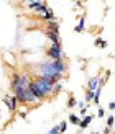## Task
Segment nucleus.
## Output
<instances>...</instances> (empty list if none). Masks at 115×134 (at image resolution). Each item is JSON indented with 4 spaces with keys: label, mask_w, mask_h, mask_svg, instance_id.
<instances>
[{
    "label": "nucleus",
    "mask_w": 115,
    "mask_h": 134,
    "mask_svg": "<svg viewBox=\"0 0 115 134\" xmlns=\"http://www.w3.org/2000/svg\"><path fill=\"white\" fill-rule=\"evenodd\" d=\"M91 134H99V132H91Z\"/></svg>",
    "instance_id": "obj_24"
},
{
    "label": "nucleus",
    "mask_w": 115,
    "mask_h": 134,
    "mask_svg": "<svg viewBox=\"0 0 115 134\" xmlns=\"http://www.w3.org/2000/svg\"><path fill=\"white\" fill-rule=\"evenodd\" d=\"M92 100H94V92L87 90V92H86V102H87V103H91Z\"/></svg>",
    "instance_id": "obj_16"
},
{
    "label": "nucleus",
    "mask_w": 115,
    "mask_h": 134,
    "mask_svg": "<svg viewBox=\"0 0 115 134\" xmlns=\"http://www.w3.org/2000/svg\"><path fill=\"white\" fill-rule=\"evenodd\" d=\"M3 103L7 105V108H8L10 111H17V98L15 97H10V95H5L3 97Z\"/></svg>",
    "instance_id": "obj_5"
},
{
    "label": "nucleus",
    "mask_w": 115,
    "mask_h": 134,
    "mask_svg": "<svg viewBox=\"0 0 115 134\" xmlns=\"http://www.w3.org/2000/svg\"><path fill=\"white\" fill-rule=\"evenodd\" d=\"M61 90H63V83H61V82H56V83H54V87H53L51 95H56V93H59Z\"/></svg>",
    "instance_id": "obj_11"
},
{
    "label": "nucleus",
    "mask_w": 115,
    "mask_h": 134,
    "mask_svg": "<svg viewBox=\"0 0 115 134\" xmlns=\"http://www.w3.org/2000/svg\"><path fill=\"white\" fill-rule=\"evenodd\" d=\"M69 123H72V124L79 126V123H81V118L76 115V113H71V115H69Z\"/></svg>",
    "instance_id": "obj_10"
},
{
    "label": "nucleus",
    "mask_w": 115,
    "mask_h": 134,
    "mask_svg": "<svg viewBox=\"0 0 115 134\" xmlns=\"http://www.w3.org/2000/svg\"><path fill=\"white\" fill-rule=\"evenodd\" d=\"M48 134H59V129H58V126H54V128H51L48 131Z\"/></svg>",
    "instance_id": "obj_19"
},
{
    "label": "nucleus",
    "mask_w": 115,
    "mask_h": 134,
    "mask_svg": "<svg viewBox=\"0 0 115 134\" xmlns=\"http://www.w3.org/2000/svg\"><path fill=\"white\" fill-rule=\"evenodd\" d=\"M76 105H77V102H76V98H74V97H71L69 100H67V108H74Z\"/></svg>",
    "instance_id": "obj_17"
},
{
    "label": "nucleus",
    "mask_w": 115,
    "mask_h": 134,
    "mask_svg": "<svg viewBox=\"0 0 115 134\" xmlns=\"http://www.w3.org/2000/svg\"><path fill=\"white\" fill-rule=\"evenodd\" d=\"M113 108H115V103L110 102V103H109V110H113Z\"/></svg>",
    "instance_id": "obj_23"
},
{
    "label": "nucleus",
    "mask_w": 115,
    "mask_h": 134,
    "mask_svg": "<svg viewBox=\"0 0 115 134\" xmlns=\"http://www.w3.org/2000/svg\"><path fill=\"white\" fill-rule=\"evenodd\" d=\"M28 87H30V79L26 74H15L12 77V82H10L12 92H15L18 88H28Z\"/></svg>",
    "instance_id": "obj_3"
},
{
    "label": "nucleus",
    "mask_w": 115,
    "mask_h": 134,
    "mask_svg": "<svg viewBox=\"0 0 115 134\" xmlns=\"http://www.w3.org/2000/svg\"><path fill=\"white\" fill-rule=\"evenodd\" d=\"M46 54H48L49 61H63L64 52H63V48H61V43H58V44H51L49 49L46 51Z\"/></svg>",
    "instance_id": "obj_4"
},
{
    "label": "nucleus",
    "mask_w": 115,
    "mask_h": 134,
    "mask_svg": "<svg viewBox=\"0 0 115 134\" xmlns=\"http://www.w3.org/2000/svg\"><path fill=\"white\" fill-rule=\"evenodd\" d=\"M112 126H113V116L110 115L109 118H107V129H110Z\"/></svg>",
    "instance_id": "obj_18"
},
{
    "label": "nucleus",
    "mask_w": 115,
    "mask_h": 134,
    "mask_svg": "<svg viewBox=\"0 0 115 134\" xmlns=\"http://www.w3.org/2000/svg\"><path fill=\"white\" fill-rule=\"evenodd\" d=\"M5 61L7 62H8V64H15V56H13V54H10V52H5Z\"/></svg>",
    "instance_id": "obj_13"
},
{
    "label": "nucleus",
    "mask_w": 115,
    "mask_h": 134,
    "mask_svg": "<svg viewBox=\"0 0 115 134\" xmlns=\"http://www.w3.org/2000/svg\"><path fill=\"white\" fill-rule=\"evenodd\" d=\"M26 116H28V115H26V111H22V113H20V118H23V119H26Z\"/></svg>",
    "instance_id": "obj_22"
},
{
    "label": "nucleus",
    "mask_w": 115,
    "mask_h": 134,
    "mask_svg": "<svg viewBox=\"0 0 115 134\" xmlns=\"http://www.w3.org/2000/svg\"><path fill=\"white\" fill-rule=\"evenodd\" d=\"M54 83L56 82L53 79H33L30 80V92L39 102V100H44L48 95H51Z\"/></svg>",
    "instance_id": "obj_2"
},
{
    "label": "nucleus",
    "mask_w": 115,
    "mask_h": 134,
    "mask_svg": "<svg viewBox=\"0 0 115 134\" xmlns=\"http://www.w3.org/2000/svg\"><path fill=\"white\" fill-rule=\"evenodd\" d=\"M96 46H97V48H100V49H105L107 48V41H105V39H102V38H99L97 41H96Z\"/></svg>",
    "instance_id": "obj_12"
},
{
    "label": "nucleus",
    "mask_w": 115,
    "mask_h": 134,
    "mask_svg": "<svg viewBox=\"0 0 115 134\" xmlns=\"http://www.w3.org/2000/svg\"><path fill=\"white\" fill-rule=\"evenodd\" d=\"M100 79H102V77H94V79H91V80H89V83H87V90L96 92V90H97V87H99V83H100Z\"/></svg>",
    "instance_id": "obj_6"
},
{
    "label": "nucleus",
    "mask_w": 115,
    "mask_h": 134,
    "mask_svg": "<svg viewBox=\"0 0 115 134\" xmlns=\"http://www.w3.org/2000/svg\"><path fill=\"white\" fill-rule=\"evenodd\" d=\"M67 70V64L64 61H44L36 67V79H53L54 82H61L63 75Z\"/></svg>",
    "instance_id": "obj_1"
},
{
    "label": "nucleus",
    "mask_w": 115,
    "mask_h": 134,
    "mask_svg": "<svg viewBox=\"0 0 115 134\" xmlns=\"http://www.w3.org/2000/svg\"><path fill=\"white\" fill-rule=\"evenodd\" d=\"M87 110H89L87 106H84V108H81V115H82V116H86V115H87Z\"/></svg>",
    "instance_id": "obj_21"
},
{
    "label": "nucleus",
    "mask_w": 115,
    "mask_h": 134,
    "mask_svg": "<svg viewBox=\"0 0 115 134\" xmlns=\"http://www.w3.org/2000/svg\"><path fill=\"white\" fill-rule=\"evenodd\" d=\"M92 119H94V118H92V115H86L82 119H81V123H79V128H81V129H86L87 126H89V124L92 123Z\"/></svg>",
    "instance_id": "obj_7"
},
{
    "label": "nucleus",
    "mask_w": 115,
    "mask_h": 134,
    "mask_svg": "<svg viewBox=\"0 0 115 134\" xmlns=\"http://www.w3.org/2000/svg\"><path fill=\"white\" fill-rule=\"evenodd\" d=\"M58 129H59V134H63V132H66V129H67V123H66V121H63V123H59V126H58Z\"/></svg>",
    "instance_id": "obj_15"
},
{
    "label": "nucleus",
    "mask_w": 115,
    "mask_h": 134,
    "mask_svg": "<svg viewBox=\"0 0 115 134\" xmlns=\"http://www.w3.org/2000/svg\"><path fill=\"white\" fill-rule=\"evenodd\" d=\"M104 115H105V110L99 108V111H97V116H99V118H104Z\"/></svg>",
    "instance_id": "obj_20"
},
{
    "label": "nucleus",
    "mask_w": 115,
    "mask_h": 134,
    "mask_svg": "<svg viewBox=\"0 0 115 134\" xmlns=\"http://www.w3.org/2000/svg\"><path fill=\"white\" fill-rule=\"evenodd\" d=\"M44 35L48 36V39H51V44H58V43H61V41H59V35H56V33H53V31H48V30H46V31H44Z\"/></svg>",
    "instance_id": "obj_8"
},
{
    "label": "nucleus",
    "mask_w": 115,
    "mask_h": 134,
    "mask_svg": "<svg viewBox=\"0 0 115 134\" xmlns=\"http://www.w3.org/2000/svg\"><path fill=\"white\" fill-rule=\"evenodd\" d=\"M84 28H86V18H84V16H81V18H79V25L76 26V28H74V31H76V33H82Z\"/></svg>",
    "instance_id": "obj_9"
},
{
    "label": "nucleus",
    "mask_w": 115,
    "mask_h": 134,
    "mask_svg": "<svg viewBox=\"0 0 115 134\" xmlns=\"http://www.w3.org/2000/svg\"><path fill=\"white\" fill-rule=\"evenodd\" d=\"M41 3H43V2H28V3H26V7H28V8L36 10V8H38V7L41 5Z\"/></svg>",
    "instance_id": "obj_14"
}]
</instances>
